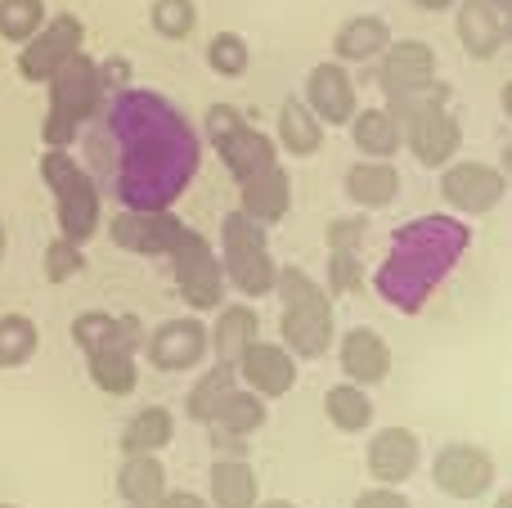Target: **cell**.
I'll list each match as a JSON object with an SVG mask.
<instances>
[{
  "label": "cell",
  "mask_w": 512,
  "mask_h": 508,
  "mask_svg": "<svg viewBox=\"0 0 512 508\" xmlns=\"http://www.w3.org/2000/svg\"><path fill=\"white\" fill-rule=\"evenodd\" d=\"M297 365L301 360L292 356L283 342H265L256 338L248 351L239 356V383L252 387L256 396H265V401H283V396L297 387Z\"/></svg>",
  "instance_id": "e0dca14e"
},
{
  "label": "cell",
  "mask_w": 512,
  "mask_h": 508,
  "mask_svg": "<svg viewBox=\"0 0 512 508\" xmlns=\"http://www.w3.org/2000/svg\"><path fill=\"white\" fill-rule=\"evenodd\" d=\"M450 95H454V90L445 86L441 77H436L427 90L387 99V108L396 113L400 131H405V149L414 153L418 167L441 171V167H450V162L459 158V149H463V122L454 117Z\"/></svg>",
  "instance_id": "277c9868"
},
{
  "label": "cell",
  "mask_w": 512,
  "mask_h": 508,
  "mask_svg": "<svg viewBox=\"0 0 512 508\" xmlns=\"http://www.w3.org/2000/svg\"><path fill=\"white\" fill-rule=\"evenodd\" d=\"M81 270H86V243L68 239V234H59V239L45 243V252H41V275L50 279V284H72Z\"/></svg>",
  "instance_id": "8d00e7d4"
},
{
  "label": "cell",
  "mask_w": 512,
  "mask_h": 508,
  "mask_svg": "<svg viewBox=\"0 0 512 508\" xmlns=\"http://www.w3.org/2000/svg\"><path fill=\"white\" fill-rule=\"evenodd\" d=\"M122 508H131V504H122Z\"/></svg>",
  "instance_id": "9f6ffc18"
},
{
  "label": "cell",
  "mask_w": 512,
  "mask_h": 508,
  "mask_svg": "<svg viewBox=\"0 0 512 508\" xmlns=\"http://www.w3.org/2000/svg\"><path fill=\"white\" fill-rule=\"evenodd\" d=\"M441 203L459 216H490L508 194V176L490 162L477 158H454L450 167H441Z\"/></svg>",
  "instance_id": "4fadbf2b"
},
{
  "label": "cell",
  "mask_w": 512,
  "mask_h": 508,
  "mask_svg": "<svg viewBox=\"0 0 512 508\" xmlns=\"http://www.w3.org/2000/svg\"><path fill=\"white\" fill-rule=\"evenodd\" d=\"M468 248V230L450 216H423L391 234V257L378 270V293L400 311H418Z\"/></svg>",
  "instance_id": "7a4b0ae2"
},
{
  "label": "cell",
  "mask_w": 512,
  "mask_h": 508,
  "mask_svg": "<svg viewBox=\"0 0 512 508\" xmlns=\"http://www.w3.org/2000/svg\"><path fill=\"white\" fill-rule=\"evenodd\" d=\"M72 347H81V356H86V351H99V347H117V315L81 311L77 320H72Z\"/></svg>",
  "instance_id": "ab89813d"
},
{
  "label": "cell",
  "mask_w": 512,
  "mask_h": 508,
  "mask_svg": "<svg viewBox=\"0 0 512 508\" xmlns=\"http://www.w3.org/2000/svg\"><path fill=\"white\" fill-rule=\"evenodd\" d=\"M306 99L315 108V117L324 126H351V117L360 113V95H355V77L346 63L324 59L306 72Z\"/></svg>",
  "instance_id": "2e32d148"
},
{
  "label": "cell",
  "mask_w": 512,
  "mask_h": 508,
  "mask_svg": "<svg viewBox=\"0 0 512 508\" xmlns=\"http://www.w3.org/2000/svg\"><path fill=\"white\" fill-rule=\"evenodd\" d=\"M239 126H248V117H243L239 108H234V104H212L203 113V140L216 149V144H221L225 135H234Z\"/></svg>",
  "instance_id": "b9f144b4"
},
{
  "label": "cell",
  "mask_w": 512,
  "mask_h": 508,
  "mask_svg": "<svg viewBox=\"0 0 512 508\" xmlns=\"http://www.w3.org/2000/svg\"><path fill=\"white\" fill-rule=\"evenodd\" d=\"M81 50H86V23L77 14H68V9H59L54 18H45V27L32 41L18 45V77L27 86H45Z\"/></svg>",
  "instance_id": "8fae6325"
},
{
  "label": "cell",
  "mask_w": 512,
  "mask_h": 508,
  "mask_svg": "<svg viewBox=\"0 0 512 508\" xmlns=\"http://www.w3.org/2000/svg\"><path fill=\"white\" fill-rule=\"evenodd\" d=\"M454 32H459V45L468 50V59L477 63L495 59L508 45V27L490 0H459L454 5Z\"/></svg>",
  "instance_id": "44dd1931"
},
{
  "label": "cell",
  "mask_w": 512,
  "mask_h": 508,
  "mask_svg": "<svg viewBox=\"0 0 512 508\" xmlns=\"http://www.w3.org/2000/svg\"><path fill=\"white\" fill-rule=\"evenodd\" d=\"M153 508H212V500H203L194 491H167Z\"/></svg>",
  "instance_id": "bcb514c9"
},
{
  "label": "cell",
  "mask_w": 512,
  "mask_h": 508,
  "mask_svg": "<svg viewBox=\"0 0 512 508\" xmlns=\"http://www.w3.org/2000/svg\"><path fill=\"white\" fill-rule=\"evenodd\" d=\"M149 27L162 41H185L198 27V0H153L149 5Z\"/></svg>",
  "instance_id": "74e56055"
},
{
  "label": "cell",
  "mask_w": 512,
  "mask_h": 508,
  "mask_svg": "<svg viewBox=\"0 0 512 508\" xmlns=\"http://www.w3.org/2000/svg\"><path fill=\"white\" fill-rule=\"evenodd\" d=\"M86 369H90V383L104 396H131L140 387V365H135L131 351H117V347L86 351Z\"/></svg>",
  "instance_id": "1f68e13d"
},
{
  "label": "cell",
  "mask_w": 512,
  "mask_h": 508,
  "mask_svg": "<svg viewBox=\"0 0 512 508\" xmlns=\"http://www.w3.org/2000/svg\"><path fill=\"white\" fill-rule=\"evenodd\" d=\"M207 432H212V446L221 450V455H230V459L248 455V437H234V432H221V428H207Z\"/></svg>",
  "instance_id": "f6af8a7d"
},
{
  "label": "cell",
  "mask_w": 512,
  "mask_h": 508,
  "mask_svg": "<svg viewBox=\"0 0 512 508\" xmlns=\"http://www.w3.org/2000/svg\"><path fill=\"white\" fill-rule=\"evenodd\" d=\"M99 77H104V90L108 95H117V90L131 86V59H122V54H108V59H99Z\"/></svg>",
  "instance_id": "7bdbcfd3"
},
{
  "label": "cell",
  "mask_w": 512,
  "mask_h": 508,
  "mask_svg": "<svg viewBox=\"0 0 512 508\" xmlns=\"http://www.w3.org/2000/svg\"><path fill=\"white\" fill-rule=\"evenodd\" d=\"M239 212H248L252 221L265 225V230L279 225L283 216L292 212V176H288V167L270 162L265 171L239 180Z\"/></svg>",
  "instance_id": "ffe728a7"
},
{
  "label": "cell",
  "mask_w": 512,
  "mask_h": 508,
  "mask_svg": "<svg viewBox=\"0 0 512 508\" xmlns=\"http://www.w3.org/2000/svg\"><path fill=\"white\" fill-rule=\"evenodd\" d=\"M45 86H50V104H45L41 140L45 149H72L81 140V131H86V122L108 99L104 77H99V59H90L86 50L72 54Z\"/></svg>",
  "instance_id": "5b68a950"
},
{
  "label": "cell",
  "mask_w": 512,
  "mask_h": 508,
  "mask_svg": "<svg viewBox=\"0 0 512 508\" xmlns=\"http://www.w3.org/2000/svg\"><path fill=\"white\" fill-rule=\"evenodd\" d=\"M364 257L360 252H342V248H328V279H324V288H328V297H351V293H360L364 288Z\"/></svg>",
  "instance_id": "f35d334b"
},
{
  "label": "cell",
  "mask_w": 512,
  "mask_h": 508,
  "mask_svg": "<svg viewBox=\"0 0 512 508\" xmlns=\"http://www.w3.org/2000/svg\"><path fill=\"white\" fill-rule=\"evenodd\" d=\"M418 468H423V441L400 423L378 428L364 446V473L373 477V486H405L414 482Z\"/></svg>",
  "instance_id": "5bb4252c"
},
{
  "label": "cell",
  "mask_w": 512,
  "mask_h": 508,
  "mask_svg": "<svg viewBox=\"0 0 512 508\" xmlns=\"http://www.w3.org/2000/svg\"><path fill=\"white\" fill-rule=\"evenodd\" d=\"M207 68H212L216 77H225V81H239L243 72L252 68V45H248V36H239V32H216L212 41H207Z\"/></svg>",
  "instance_id": "d590c367"
},
{
  "label": "cell",
  "mask_w": 512,
  "mask_h": 508,
  "mask_svg": "<svg viewBox=\"0 0 512 508\" xmlns=\"http://www.w3.org/2000/svg\"><path fill=\"white\" fill-rule=\"evenodd\" d=\"M41 351V329L32 315L5 311L0 315V369H27Z\"/></svg>",
  "instance_id": "836d02e7"
},
{
  "label": "cell",
  "mask_w": 512,
  "mask_h": 508,
  "mask_svg": "<svg viewBox=\"0 0 512 508\" xmlns=\"http://www.w3.org/2000/svg\"><path fill=\"white\" fill-rule=\"evenodd\" d=\"M0 248H5V230H0Z\"/></svg>",
  "instance_id": "f5cc1de1"
},
{
  "label": "cell",
  "mask_w": 512,
  "mask_h": 508,
  "mask_svg": "<svg viewBox=\"0 0 512 508\" xmlns=\"http://www.w3.org/2000/svg\"><path fill=\"white\" fill-rule=\"evenodd\" d=\"M113 486H117V495H122V504L153 508L167 495V468H162L158 455H122Z\"/></svg>",
  "instance_id": "4316f807"
},
{
  "label": "cell",
  "mask_w": 512,
  "mask_h": 508,
  "mask_svg": "<svg viewBox=\"0 0 512 508\" xmlns=\"http://www.w3.org/2000/svg\"><path fill=\"white\" fill-rule=\"evenodd\" d=\"M185 230L189 225L171 207H122L108 221L113 248L131 252V257H171L176 243L185 239Z\"/></svg>",
  "instance_id": "7c38bea8"
},
{
  "label": "cell",
  "mask_w": 512,
  "mask_h": 508,
  "mask_svg": "<svg viewBox=\"0 0 512 508\" xmlns=\"http://www.w3.org/2000/svg\"><path fill=\"white\" fill-rule=\"evenodd\" d=\"M364 239H369V212H360V216H337V221H328V248L360 252Z\"/></svg>",
  "instance_id": "60d3db41"
},
{
  "label": "cell",
  "mask_w": 512,
  "mask_h": 508,
  "mask_svg": "<svg viewBox=\"0 0 512 508\" xmlns=\"http://www.w3.org/2000/svg\"><path fill=\"white\" fill-rule=\"evenodd\" d=\"M41 185L54 194V221L59 234L86 243L104 225V189L86 171V162L72 149H45L41 153Z\"/></svg>",
  "instance_id": "8992f818"
},
{
  "label": "cell",
  "mask_w": 512,
  "mask_h": 508,
  "mask_svg": "<svg viewBox=\"0 0 512 508\" xmlns=\"http://www.w3.org/2000/svg\"><path fill=\"white\" fill-rule=\"evenodd\" d=\"M351 144L360 149V158H396L405 149V131H400L396 113L387 104L382 108H360L351 117Z\"/></svg>",
  "instance_id": "83f0119b"
},
{
  "label": "cell",
  "mask_w": 512,
  "mask_h": 508,
  "mask_svg": "<svg viewBox=\"0 0 512 508\" xmlns=\"http://www.w3.org/2000/svg\"><path fill=\"white\" fill-rule=\"evenodd\" d=\"M342 194L351 198L360 212H387L400 198V171L391 158H360L346 167Z\"/></svg>",
  "instance_id": "d6986e66"
},
{
  "label": "cell",
  "mask_w": 512,
  "mask_h": 508,
  "mask_svg": "<svg viewBox=\"0 0 512 508\" xmlns=\"http://www.w3.org/2000/svg\"><path fill=\"white\" fill-rule=\"evenodd\" d=\"M499 508H512V500H504V504H499Z\"/></svg>",
  "instance_id": "db71d44e"
},
{
  "label": "cell",
  "mask_w": 512,
  "mask_h": 508,
  "mask_svg": "<svg viewBox=\"0 0 512 508\" xmlns=\"http://www.w3.org/2000/svg\"><path fill=\"white\" fill-rule=\"evenodd\" d=\"M324 419L333 423L342 437H360L373 428V396L360 383H333L324 392Z\"/></svg>",
  "instance_id": "4dcf8cb0"
},
{
  "label": "cell",
  "mask_w": 512,
  "mask_h": 508,
  "mask_svg": "<svg viewBox=\"0 0 512 508\" xmlns=\"http://www.w3.org/2000/svg\"><path fill=\"white\" fill-rule=\"evenodd\" d=\"M337 347V365H342L346 383H360V387H378L391 378V342L382 338L378 329L369 324H355V329L342 333Z\"/></svg>",
  "instance_id": "ac0fdd59"
},
{
  "label": "cell",
  "mask_w": 512,
  "mask_h": 508,
  "mask_svg": "<svg viewBox=\"0 0 512 508\" xmlns=\"http://www.w3.org/2000/svg\"><path fill=\"white\" fill-rule=\"evenodd\" d=\"M499 108H504V117H508V122H512V81H508V86H504V90H499Z\"/></svg>",
  "instance_id": "681fc988"
},
{
  "label": "cell",
  "mask_w": 512,
  "mask_h": 508,
  "mask_svg": "<svg viewBox=\"0 0 512 508\" xmlns=\"http://www.w3.org/2000/svg\"><path fill=\"white\" fill-rule=\"evenodd\" d=\"M261 338V311L252 302H225L212 324V360L239 365V356Z\"/></svg>",
  "instance_id": "cb8c5ba5"
},
{
  "label": "cell",
  "mask_w": 512,
  "mask_h": 508,
  "mask_svg": "<svg viewBox=\"0 0 512 508\" xmlns=\"http://www.w3.org/2000/svg\"><path fill=\"white\" fill-rule=\"evenodd\" d=\"M176 441V414L167 405H144L131 414V423L122 428V455H158Z\"/></svg>",
  "instance_id": "f546056e"
},
{
  "label": "cell",
  "mask_w": 512,
  "mask_h": 508,
  "mask_svg": "<svg viewBox=\"0 0 512 508\" xmlns=\"http://www.w3.org/2000/svg\"><path fill=\"white\" fill-rule=\"evenodd\" d=\"M396 41L391 23L382 14H355L333 32V59L355 68V63H378L382 50Z\"/></svg>",
  "instance_id": "7402d4cb"
},
{
  "label": "cell",
  "mask_w": 512,
  "mask_h": 508,
  "mask_svg": "<svg viewBox=\"0 0 512 508\" xmlns=\"http://www.w3.org/2000/svg\"><path fill=\"white\" fill-rule=\"evenodd\" d=\"M207 500L212 508H256L261 504V482H256V468L248 459H216L212 473H207Z\"/></svg>",
  "instance_id": "484cf974"
},
{
  "label": "cell",
  "mask_w": 512,
  "mask_h": 508,
  "mask_svg": "<svg viewBox=\"0 0 512 508\" xmlns=\"http://www.w3.org/2000/svg\"><path fill=\"white\" fill-rule=\"evenodd\" d=\"M171 275H176V293L189 311H221L225 297H230V279H225V266H221V252L212 248V239L189 225L185 239L176 243L171 252Z\"/></svg>",
  "instance_id": "ba28073f"
},
{
  "label": "cell",
  "mask_w": 512,
  "mask_h": 508,
  "mask_svg": "<svg viewBox=\"0 0 512 508\" xmlns=\"http://www.w3.org/2000/svg\"><path fill=\"white\" fill-rule=\"evenodd\" d=\"M0 508H18V504H0Z\"/></svg>",
  "instance_id": "11a10c76"
},
{
  "label": "cell",
  "mask_w": 512,
  "mask_h": 508,
  "mask_svg": "<svg viewBox=\"0 0 512 508\" xmlns=\"http://www.w3.org/2000/svg\"><path fill=\"white\" fill-rule=\"evenodd\" d=\"M490 5L499 9V18H504V27H508V41H512V0H490Z\"/></svg>",
  "instance_id": "c3c4849f"
},
{
  "label": "cell",
  "mask_w": 512,
  "mask_h": 508,
  "mask_svg": "<svg viewBox=\"0 0 512 508\" xmlns=\"http://www.w3.org/2000/svg\"><path fill=\"white\" fill-rule=\"evenodd\" d=\"M239 387V369L234 365H221V360H212V365L198 369V383L185 392V419L198 423V428H212L216 410H221V401Z\"/></svg>",
  "instance_id": "f1b7e54d"
},
{
  "label": "cell",
  "mask_w": 512,
  "mask_h": 508,
  "mask_svg": "<svg viewBox=\"0 0 512 508\" xmlns=\"http://www.w3.org/2000/svg\"><path fill=\"white\" fill-rule=\"evenodd\" d=\"M265 419H270V401L265 396H256L252 387H234L230 396L221 401V410H216V419H212V428H221V432H234V437H256V432L265 428Z\"/></svg>",
  "instance_id": "d6a6232c"
},
{
  "label": "cell",
  "mask_w": 512,
  "mask_h": 508,
  "mask_svg": "<svg viewBox=\"0 0 512 508\" xmlns=\"http://www.w3.org/2000/svg\"><path fill=\"white\" fill-rule=\"evenodd\" d=\"M279 342L297 360H324L337 342V320H333V297L319 279H310L301 266H279Z\"/></svg>",
  "instance_id": "3957f363"
},
{
  "label": "cell",
  "mask_w": 512,
  "mask_h": 508,
  "mask_svg": "<svg viewBox=\"0 0 512 508\" xmlns=\"http://www.w3.org/2000/svg\"><path fill=\"white\" fill-rule=\"evenodd\" d=\"M256 508H297V504H292V500H261Z\"/></svg>",
  "instance_id": "816d5d0a"
},
{
  "label": "cell",
  "mask_w": 512,
  "mask_h": 508,
  "mask_svg": "<svg viewBox=\"0 0 512 508\" xmlns=\"http://www.w3.org/2000/svg\"><path fill=\"white\" fill-rule=\"evenodd\" d=\"M45 18H50L45 0H0V41L9 45L32 41L45 27Z\"/></svg>",
  "instance_id": "e575fe53"
},
{
  "label": "cell",
  "mask_w": 512,
  "mask_h": 508,
  "mask_svg": "<svg viewBox=\"0 0 512 508\" xmlns=\"http://www.w3.org/2000/svg\"><path fill=\"white\" fill-rule=\"evenodd\" d=\"M499 171L508 176V185H512V140L504 144V158H499Z\"/></svg>",
  "instance_id": "f907efd6"
},
{
  "label": "cell",
  "mask_w": 512,
  "mask_h": 508,
  "mask_svg": "<svg viewBox=\"0 0 512 508\" xmlns=\"http://www.w3.org/2000/svg\"><path fill=\"white\" fill-rule=\"evenodd\" d=\"M432 486L445 500H486L495 491V455L477 441H445L432 455Z\"/></svg>",
  "instance_id": "30bf717a"
},
{
  "label": "cell",
  "mask_w": 512,
  "mask_h": 508,
  "mask_svg": "<svg viewBox=\"0 0 512 508\" xmlns=\"http://www.w3.org/2000/svg\"><path fill=\"white\" fill-rule=\"evenodd\" d=\"M409 5L423 9V14H450V9L459 5V0H409Z\"/></svg>",
  "instance_id": "7dc6e473"
},
{
  "label": "cell",
  "mask_w": 512,
  "mask_h": 508,
  "mask_svg": "<svg viewBox=\"0 0 512 508\" xmlns=\"http://www.w3.org/2000/svg\"><path fill=\"white\" fill-rule=\"evenodd\" d=\"M221 266L230 288L243 302H261L279 284V261L270 257V230L261 221H252L248 212H225L221 216Z\"/></svg>",
  "instance_id": "52a82bcc"
},
{
  "label": "cell",
  "mask_w": 512,
  "mask_h": 508,
  "mask_svg": "<svg viewBox=\"0 0 512 508\" xmlns=\"http://www.w3.org/2000/svg\"><path fill=\"white\" fill-rule=\"evenodd\" d=\"M351 508H414V504H409V495L396 491V486H373V491L355 495Z\"/></svg>",
  "instance_id": "ee69618b"
},
{
  "label": "cell",
  "mask_w": 512,
  "mask_h": 508,
  "mask_svg": "<svg viewBox=\"0 0 512 508\" xmlns=\"http://www.w3.org/2000/svg\"><path fill=\"white\" fill-rule=\"evenodd\" d=\"M324 131L328 126L315 117V108L301 95H288L279 104V122H274V144H279L288 158H315L324 149Z\"/></svg>",
  "instance_id": "603a6c76"
},
{
  "label": "cell",
  "mask_w": 512,
  "mask_h": 508,
  "mask_svg": "<svg viewBox=\"0 0 512 508\" xmlns=\"http://www.w3.org/2000/svg\"><path fill=\"white\" fill-rule=\"evenodd\" d=\"M436 81V50L427 41H391L378 59V90L382 99H400L427 90Z\"/></svg>",
  "instance_id": "9a60e30c"
},
{
  "label": "cell",
  "mask_w": 512,
  "mask_h": 508,
  "mask_svg": "<svg viewBox=\"0 0 512 508\" xmlns=\"http://www.w3.org/2000/svg\"><path fill=\"white\" fill-rule=\"evenodd\" d=\"M86 171L122 207H171L203 162L194 122L158 90L126 86L81 131Z\"/></svg>",
  "instance_id": "6da1fadb"
},
{
  "label": "cell",
  "mask_w": 512,
  "mask_h": 508,
  "mask_svg": "<svg viewBox=\"0 0 512 508\" xmlns=\"http://www.w3.org/2000/svg\"><path fill=\"white\" fill-rule=\"evenodd\" d=\"M216 158H221V167L230 171V180L239 185V180L256 176V171H265L270 162H279V144L270 140L265 131H256V126H239L234 135H225L221 144H216Z\"/></svg>",
  "instance_id": "d4e9b609"
},
{
  "label": "cell",
  "mask_w": 512,
  "mask_h": 508,
  "mask_svg": "<svg viewBox=\"0 0 512 508\" xmlns=\"http://www.w3.org/2000/svg\"><path fill=\"white\" fill-rule=\"evenodd\" d=\"M144 360L158 374H198L212 360V324H203V315H176L162 320L158 329L144 338Z\"/></svg>",
  "instance_id": "9c48e42d"
}]
</instances>
